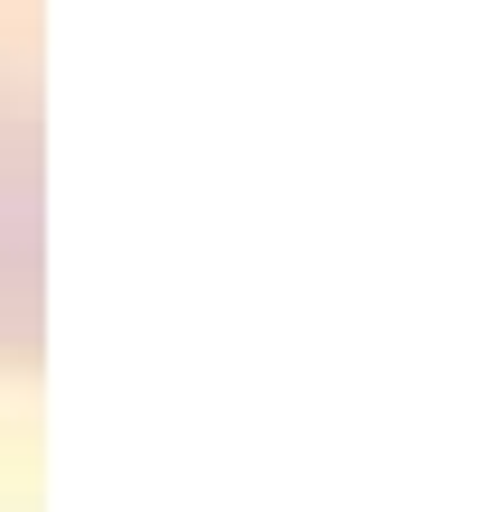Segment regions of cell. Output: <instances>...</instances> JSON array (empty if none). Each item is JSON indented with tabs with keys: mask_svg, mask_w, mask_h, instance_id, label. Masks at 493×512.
Segmentation results:
<instances>
[{
	"mask_svg": "<svg viewBox=\"0 0 493 512\" xmlns=\"http://www.w3.org/2000/svg\"><path fill=\"white\" fill-rule=\"evenodd\" d=\"M28 0H0V364L38 345V84H28Z\"/></svg>",
	"mask_w": 493,
	"mask_h": 512,
	"instance_id": "6da1fadb",
	"label": "cell"
}]
</instances>
